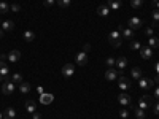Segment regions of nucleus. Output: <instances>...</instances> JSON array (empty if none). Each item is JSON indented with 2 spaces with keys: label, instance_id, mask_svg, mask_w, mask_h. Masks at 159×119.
<instances>
[{
  "label": "nucleus",
  "instance_id": "nucleus-1",
  "mask_svg": "<svg viewBox=\"0 0 159 119\" xmlns=\"http://www.w3.org/2000/svg\"><path fill=\"white\" fill-rule=\"evenodd\" d=\"M108 41H110V45H112L113 48H119L121 43H123V38H121V32L118 30H115L108 35Z\"/></svg>",
  "mask_w": 159,
  "mask_h": 119
},
{
  "label": "nucleus",
  "instance_id": "nucleus-2",
  "mask_svg": "<svg viewBox=\"0 0 159 119\" xmlns=\"http://www.w3.org/2000/svg\"><path fill=\"white\" fill-rule=\"evenodd\" d=\"M15 83H13L11 80H8V78H5V81H3V84H2V92L5 94V95H11L13 92H15Z\"/></svg>",
  "mask_w": 159,
  "mask_h": 119
},
{
  "label": "nucleus",
  "instance_id": "nucleus-3",
  "mask_svg": "<svg viewBox=\"0 0 159 119\" xmlns=\"http://www.w3.org/2000/svg\"><path fill=\"white\" fill-rule=\"evenodd\" d=\"M151 105H153V99H151L150 95H143V97H140V99H139V108H142L143 111L148 110Z\"/></svg>",
  "mask_w": 159,
  "mask_h": 119
},
{
  "label": "nucleus",
  "instance_id": "nucleus-4",
  "mask_svg": "<svg viewBox=\"0 0 159 119\" xmlns=\"http://www.w3.org/2000/svg\"><path fill=\"white\" fill-rule=\"evenodd\" d=\"M139 86L142 89H151V87L154 86V81L150 80V78H145V76H142V78L139 80Z\"/></svg>",
  "mask_w": 159,
  "mask_h": 119
},
{
  "label": "nucleus",
  "instance_id": "nucleus-5",
  "mask_svg": "<svg viewBox=\"0 0 159 119\" xmlns=\"http://www.w3.org/2000/svg\"><path fill=\"white\" fill-rule=\"evenodd\" d=\"M73 73H75V65L73 64H65L64 67H62V75H64L65 78L73 76Z\"/></svg>",
  "mask_w": 159,
  "mask_h": 119
},
{
  "label": "nucleus",
  "instance_id": "nucleus-6",
  "mask_svg": "<svg viewBox=\"0 0 159 119\" xmlns=\"http://www.w3.org/2000/svg\"><path fill=\"white\" fill-rule=\"evenodd\" d=\"M116 78H118V70L113 68V67H110L105 72V80L107 81H115Z\"/></svg>",
  "mask_w": 159,
  "mask_h": 119
},
{
  "label": "nucleus",
  "instance_id": "nucleus-7",
  "mask_svg": "<svg viewBox=\"0 0 159 119\" xmlns=\"http://www.w3.org/2000/svg\"><path fill=\"white\" fill-rule=\"evenodd\" d=\"M140 56H142V59L143 60H148V59H151L153 57V49H151L150 46H147V48H140Z\"/></svg>",
  "mask_w": 159,
  "mask_h": 119
},
{
  "label": "nucleus",
  "instance_id": "nucleus-8",
  "mask_svg": "<svg viewBox=\"0 0 159 119\" xmlns=\"http://www.w3.org/2000/svg\"><path fill=\"white\" fill-rule=\"evenodd\" d=\"M75 60H77L78 65H86L88 64V54L85 51H80L77 56H75Z\"/></svg>",
  "mask_w": 159,
  "mask_h": 119
},
{
  "label": "nucleus",
  "instance_id": "nucleus-9",
  "mask_svg": "<svg viewBox=\"0 0 159 119\" xmlns=\"http://www.w3.org/2000/svg\"><path fill=\"white\" fill-rule=\"evenodd\" d=\"M140 27H142V19L140 18H130L129 19V29L137 30V29H140Z\"/></svg>",
  "mask_w": 159,
  "mask_h": 119
},
{
  "label": "nucleus",
  "instance_id": "nucleus-10",
  "mask_svg": "<svg viewBox=\"0 0 159 119\" xmlns=\"http://www.w3.org/2000/svg\"><path fill=\"white\" fill-rule=\"evenodd\" d=\"M119 32H121V37L127 38V40H130V38L134 37V30L129 29V27H123V25H119Z\"/></svg>",
  "mask_w": 159,
  "mask_h": 119
},
{
  "label": "nucleus",
  "instance_id": "nucleus-11",
  "mask_svg": "<svg viewBox=\"0 0 159 119\" xmlns=\"http://www.w3.org/2000/svg\"><path fill=\"white\" fill-rule=\"evenodd\" d=\"M116 68L119 70V73H123L124 72V68H126V65H127V59L126 57H119L118 60H116Z\"/></svg>",
  "mask_w": 159,
  "mask_h": 119
},
{
  "label": "nucleus",
  "instance_id": "nucleus-12",
  "mask_svg": "<svg viewBox=\"0 0 159 119\" xmlns=\"http://www.w3.org/2000/svg\"><path fill=\"white\" fill-rule=\"evenodd\" d=\"M118 86H119V89L126 90V89H129V87H130V81L126 78V76H121L119 81H118Z\"/></svg>",
  "mask_w": 159,
  "mask_h": 119
},
{
  "label": "nucleus",
  "instance_id": "nucleus-13",
  "mask_svg": "<svg viewBox=\"0 0 159 119\" xmlns=\"http://www.w3.org/2000/svg\"><path fill=\"white\" fill-rule=\"evenodd\" d=\"M19 59H21V53L18 49H13V51L8 53V60L10 62H18Z\"/></svg>",
  "mask_w": 159,
  "mask_h": 119
},
{
  "label": "nucleus",
  "instance_id": "nucleus-14",
  "mask_svg": "<svg viewBox=\"0 0 159 119\" xmlns=\"http://www.w3.org/2000/svg\"><path fill=\"white\" fill-rule=\"evenodd\" d=\"M118 102H119L121 105H130V95L126 94V92L119 94V95H118Z\"/></svg>",
  "mask_w": 159,
  "mask_h": 119
},
{
  "label": "nucleus",
  "instance_id": "nucleus-15",
  "mask_svg": "<svg viewBox=\"0 0 159 119\" xmlns=\"http://www.w3.org/2000/svg\"><path fill=\"white\" fill-rule=\"evenodd\" d=\"M8 73H10V68H8V65H6V62L5 60H0V75H2L3 78H6Z\"/></svg>",
  "mask_w": 159,
  "mask_h": 119
},
{
  "label": "nucleus",
  "instance_id": "nucleus-16",
  "mask_svg": "<svg viewBox=\"0 0 159 119\" xmlns=\"http://www.w3.org/2000/svg\"><path fill=\"white\" fill-rule=\"evenodd\" d=\"M53 102V94H41L40 95V103L41 105H50Z\"/></svg>",
  "mask_w": 159,
  "mask_h": 119
},
{
  "label": "nucleus",
  "instance_id": "nucleus-17",
  "mask_svg": "<svg viewBox=\"0 0 159 119\" xmlns=\"http://www.w3.org/2000/svg\"><path fill=\"white\" fill-rule=\"evenodd\" d=\"M3 119H16V111H15V108H6L3 111Z\"/></svg>",
  "mask_w": 159,
  "mask_h": 119
},
{
  "label": "nucleus",
  "instance_id": "nucleus-18",
  "mask_svg": "<svg viewBox=\"0 0 159 119\" xmlns=\"http://www.w3.org/2000/svg\"><path fill=\"white\" fill-rule=\"evenodd\" d=\"M2 29H3V32H11L13 29H15V22H13V21H3Z\"/></svg>",
  "mask_w": 159,
  "mask_h": 119
},
{
  "label": "nucleus",
  "instance_id": "nucleus-19",
  "mask_svg": "<svg viewBox=\"0 0 159 119\" xmlns=\"http://www.w3.org/2000/svg\"><path fill=\"white\" fill-rule=\"evenodd\" d=\"M95 11H97V15H99V16H108V13H110V10H108V6H107V5H99Z\"/></svg>",
  "mask_w": 159,
  "mask_h": 119
},
{
  "label": "nucleus",
  "instance_id": "nucleus-20",
  "mask_svg": "<svg viewBox=\"0 0 159 119\" xmlns=\"http://www.w3.org/2000/svg\"><path fill=\"white\" fill-rule=\"evenodd\" d=\"M26 110L27 111H29V113H35V111H37V105H35V102H33V100H27L26 102Z\"/></svg>",
  "mask_w": 159,
  "mask_h": 119
},
{
  "label": "nucleus",
  "instance_id": "nucleus-21",
  "mask_svg": "<svg viewBox=\"0 0 159 119\" xmlns=\"http://www.w3.org/2000/svg\"><path fill=\"white\" fill-rule=\"evenodd\" d=\"M123 5V0H108V6L113 10H119Z\"/></svg>",
  "mask_w": 159,
  "mask_h": 119
},
{
  "label": "nucleus",
  "instance_id": "nucleus-22",
  "mask_svg": "<svg viewBox=\"0 0 159 119\" xmlns=\"http://www.w3.org/2000/svg\"><path fill=\"white\" fill-rule=\"evenodd\" d=\"M130 75H132V78H135V80H140L142 76H143L142 70H140L139 67H134L132 70H130Z\"/></svg>",
  "mask_w": 159,
  "mask_h": 119
},
{
  "label": "nucleus",
  "instance_id": "nucleus-23",
  "mask_svg": "<svg viewBox=\"0 0 159 119\" xmlns=\"http://www.w3.org/2000/svg\"><path fill=\"white\" fill-rule=\"evenodd\" d=\"M19 90H21L22 94H27V92L30 90V84H29V83H26V81H22V83L19 84Z\"/></svg>",
  "mask_w": 159,
  "mask_h": 119
},
{
  "label": "nucleus",
  "instance_id": "nucleus-24",
  "mask_svg": "<svg viewBox=\"0 0 159 119\" xmlns=\"http://www.w3.org/2000/svg\"><path fill=\"white\" fill-rule=\"evenodd\" d=\"M11 81L15 83V84H21V83H22V75L21 73H13L11 75Z\"/></svg>",
  "mask_w": 159,
  "mask_h": 119
},
{
  "label": "nucleus",
  "instance_id": "nucleus-25",
  "mask_svg": "<svg viewBox=\"0 0 159 119\" xmlns=\"http://www.w3.org/2000/svg\"><path fill=\"white\" fill-rule=\"evenodd\" d=\"M148 45H150L151 49H153V48H159V38H156V37H150Z\"/></svg>",
  "mask_w": 159,
  "mask_h": 119
},
{
  "label": "nucleus",
  "instance_id": "nucleus-26",
  "mask_svg": "<svg viewBox=\"0 0 159 119\" xmlns=\"http://www.w3.org/2000/svg\"><path fill=\"white\" fill-rule=\"evenodd\" d=\"M33 38H35V33H33L32 30H26L24 32V40L26 41H33Z\"/></svg>",
  "mask_w": 159,
  "mask_h": 119
},
{
  "label": "nucleus",
  "instance_id": "nucleus-27",
  "mask_svg": "<svg viewBox=\"0 0 159 119\" xmlns=\"http://www.w3.org/2000/svg\"><path fill=\"white\" fill-rule=\"evenodd\" d=\"M135 117L137 119H145V111L142 108H139V107L135 108Z\"/></svg>",
  "mask_w": 159,
  "mask_h": 119
},
{
  "label": "nucleus",
  "instance_id": "nucleus-28",
  "mask_svg": "<svg viewBox=\"0 0 159 119\" xmlns=\"http://www.w3.org/2000/svg\"><path fill=\"white\" fill-rule=\"evenodd\" d=\"M10 10V5L5 3V2H0V15H3V13H6Z\"/></svg>",
  "mask_w": 159,
  "mask_h": 119
},
{
  "label": "nucleus",
  "instance_id": "nucleus-29",
  "mask_svg": "<svg viewBox=\"0 0 159 119\" xmlns=\"http://www.w3.org/2000/svg\"><path fill=\"white\" fill-rule=\"evenodd\" d=\"M142 45H140V41H137V40H132L130 41V49H140Z\"/></svg>",
  "mask_w": 159,
  "mask_h": 119
},
{
  "label": "nucleus",
  "instance_id": "nucleus-30",
  "mask_svg": "<svg viewBox=\"0 0 159 119\" xmlns=\"http://www.w3.org/2000/svg\"><path fill=\"white\" fill-rule=\"evenodd\" d=\"M130 5H132V8H140L143 5V0H130Z\"/></svg>",
  "mask_w": 159,
  "mask_h": 119
},
{
  "label": "nucleus",
  "instance_id": "nucleus-31",
  "mask_svg": "<svg viewBox=\"0 0 159 119\" xmlns=\"http://www.w3.org/2000/svg\"><path fill=\"white\" fill-rule=\"evenodd\" d=\"M57 5L60 8H67V6H70V0H57Z\"/></svg>",
  "mask_w": 159,
  "mask_h": 119
},
{
  "label": "nucleus",
  "instance_id": "nucleus-32",
  "mask_svg": "<svg viewBox=\"0 0 159 119\" xmlns=\"http://www.w3.org/2000/svg\"><path fill=\"white\" fill-rule=\"evenodd\" d=\"M105 64H107V65H108V68H110V67H113V65L116 64V59H113V57H108V59L105 60Z\"/></svg>",
  "mask_w": 159,
  "mask_h": 119
},
{
  "label": "nucleus",
  "instance_id": "nucleus-33",
  "mask_svg": "<svg viewBox=\"0 0 159 119\" xmlns=\"http://www.w3.org/2000/svg\"><path fill=\"white\" fill-rule=\"evenodd\" d=\"M151 18H153L154 22H159V10H154L153 15H151Z\"/></svg>",
  "mask_w": 159,
  "mask_h": 119
},
{
  "label": "nucleus",
  "instance_id": "nucleus-34",
  "mask_svg": "<svg viewBox=\"0 0 159 119\" xmlns=\"http://www.w3.org/2000/svg\"><path fill=\"white\" fill-rule=\"evenodd\" d=\"M10 10H11V11H15V13H18V11L21 10V5L15 3V5H11V6H10Z\"/></svg>",
  "mask_w": 159,
  "mask_h": 119
},
{
  "label": "nucleus",
  "instance_id": "nucleus-35",
  "mask_svg": "<svg viewBox=\"0 0 159 119\" xmlns=\"http://www.w3.org/2000/svg\"><path fill=\"white\" fill-rule=\"evenodd\" d=\"M145 35H148V37H153V27H147V29H145Z\"/></svg>",
  "mask_w": 159,
  "mask_h": 119
},
{
  "label": "nucleus",
  "instance_id": "nucleus-36",
  "mask_svg": "<svg viewBox=\"0 0 159 119\" xmlns=\"http://www.w3.org/2000/svg\"><path fill=\"white\" fill-rule=\"evenodd\" d=\"M119 116H121L123 119H126V117L129 116V111H127V110H121V111H119Z\"/></svg>",
  "mask_w": 159,
  "mask_h": 119
},
{
  "label": "nucleus",
  "instance_id": "nucleus-37",
  "mask_svg": "<svg viewBox=\"0 0 159 119\" xmlns=\"http://www.w3.org/2000/svg\"><path fill=\"white\" fill-rule=\"evenodd\" d=\"M43 5L46 6V8H50V6H53V5H54V0H45Z\"/></svg>",
  "mask_w": 159,
  "mask_h": 119
},
{
  "label": "nucleus",
  "instance_id": "nucleus-38",
  "mask_svg": "<svg viewBox=\"0 0 159 119\" xmlns=\"http://www.w3.org/2000/svg\"><path fill=\"white\" fill-rule=\"evenodd\" d=\"M153 111H154V114H159V102H156L153 105Z\"/></svg>",
  "mask_w": 159,
  "mask_h": 119
},
{
  "label": "nucleus",
  "instance_id": "nucleus-39",
  "mask_svg": "<svg viewBox=\"0 0 159 119\" xmlns=\"http://www.w3.org/2000/svg\"><path fill=\"white\" fill-rule=\"evenodd\" d=\"M83 51H85V53H86V54H88V53H89V51H91V45H89V43H86V45H85V46H83Z\"/></svg>",
  "mask_w": 159,
  "mask_h": 119
},
{
  "label": "nucleus",
  "instance_id": "nucleus-40",
  "mask_svg": "<svg viewBox=\"0 0 159 119\" xmlns=\"http://www.w3.org/2000/svg\"><path fill=\"white\" fill-rule=\"evenodd\" d=\"M33 119H41V114L35 111V113H33Z\"/></svg>",
  "mask_w": 159,
  "mask_h": 119
},
{
  "label": "nucleus",
  "instance_id": "nucleus-41",
  "mask_svg": "<svg viewBox=\"0 0 159 119\" xmlns=\"http://www.w3.org/2000/svg\"><path fill=\"white\" fill-rule=\"evenodd\" d=\"M154 97H156V99H159V86L154 89Z\"/></svg>",
  "mask_w": 159,
  "mask_h": 119
},
{
  "label": "nucleus",
  "instance_id": "nucleus-42",
  "mask_svg": "<svg viewBox=\"0 0 159 119\" xmlns=\"http://www.w3.org/2000/svg\"><path fill=\"white\" fill-rule=\"evenodd\" d=\"M37 92H38L40 95H41V94H45V92H43V87H41V86H40V87H37Z\"/></svg>",
  "mask_w": 159,
  "mask_h": 119
},
{
  "label": "nucleus",
  "instance_id": "nucleus-43",
  "mask_svg": "<svg viewBox=\"0 0 159 119\" xmlns=\"http://www.w3.org/2000/svg\"><path fill=\"white\" fill-rule=\"evenodd\" d=\"M154 68H156V73H157V75H159V62H157V64H156V65H154Z\"/></svg>",
  "mask_w": 159,
  "mask_h": 119
},
{
  "label": "nucleus",
  "instance_id": "nucleus-44",
  "mask_svg": "<svg viewBox=\"0 0 159 119\" xmlns=\"http://www.w3.org/2000/svg\"><path fill=\"white\" fill-rule=\"evenodd\" d=\"M2 37H3V29L0 27V38H2Z\"/></svg>",
  "mask_w": 159,
  "mask_h": 119
},
{
  "label": "nucleus",
  "instance_id": "nucleus-45",
  "mask_svg": "<svg viewBox=\"0 0 159 119\" xmlns=\"http://www.w3.org/2000/svg\"><path fill=\"white\" fill-rule=\"evenodd\" d=\"M156 83H159V75L156 76Z\"/></svg>",
  "mask_w": 159,
  "mask_h": 119
},
{
  "label": "nucleus",
  "instance_id": "nucleus-46",
  "mask_svg": "<svg viewBox=\"0 0 159 119\" xmlns=\"http://www.w3.org/2000/svg\"><path fill=\"white\" fill-rule=\"evenodd\" d=\"M151 2H153V3H157V2H159V0H151Z\"/></svg>",
  "mask_w": 159,
  "mask_h": 119
},
{
  "label": "nucleus",
  "instance_id": "nucleus-47",
  "mask_svg": "<svg viewBox=\"0 0 159 119\" xmlns=\"http://www.w3.org/2000/svg\"><path fill=\"white\" fill-rule=\"evenodd\" d=\"M0 119H3V114L2 113H0Z\"/></svg>",
  "mask_w": 159,
  "mask_h": 119
},
{
  "label": "nucleus",
  "instance_id": "nucleus-48",
  "mask_svg": "<svg viewBox=\"0 0 159 119\" xmlns=\"http://www.w3.org/2000/svg\"><path fill=\"white\" fill-rule=\"evenodd\" d=\"M2 22H3V21H2V19H0V27H2Z\"/></svg>",
  "mask_w": 159,
  "mask_h": 119
},
{
  "label": "nucleus",
  "instance_id": "nucleus-49",
  "mask_svg": "<svg viewBox=\"0 0 159 119\" xmlns=\"http://www.w3.org/2000/svg\"><path fill=\"white\" fill-rule=\"evenodd\" d=\"M2 80H3V76H2V75H0V81H2Z\"/></svg>",
  "mask_w": 159,
  "mask_h": 119
},
{
  "label": "nucleus",
  "instance_id": "nucleus-50",
  "mask_svg": "<svg viewBox=\"0 0 159 119\" xmlns=\"http://www.w3.org/2000/svg\"><path fill=\"white\" fill-rule=\"evenodd\" d=\"M156 6H157V10H159V2H157V3H156Z\"/></svg>",
  "mask_w": 159,
  "mask_h": 119
},
{
  "label": "nucleus",
  "instance_id": "nucleus-51",
  "mask_svg": "<svg viewBox=\"0 0 159 119\" xmlns=\"http://www.w3.org/2000/svg\"><path fill=\"white\" fill-rule=\"evenodd\" d=\"M157 27H159V22H157Z\"/></svg>",
  "mask_w": 159,
  "mask_h": 119
}]
</instances>
